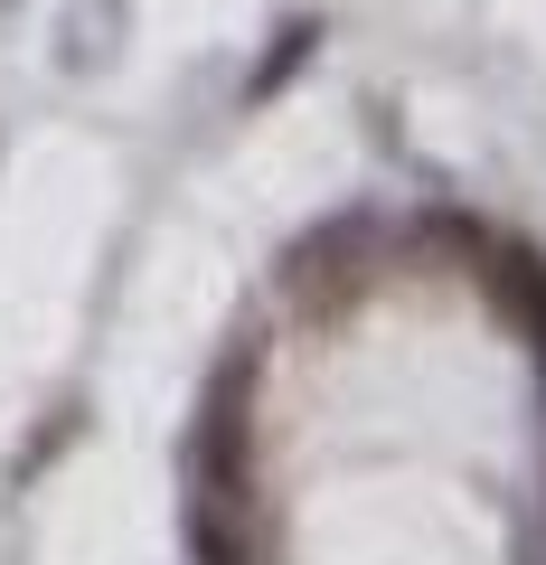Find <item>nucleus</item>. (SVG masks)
Instances as JSON below:
<instances>
[{"label": "nucleus", "mask_w": 546, "mask_h": 565, "mask_svg": "<svg viewBox=\"0 0 546 565\" xmlns=\"http://www.w3.org/2000/svg\"><path fill=\"white\" fill-rule=\"evenodd\" d=\"M481 292L527 330V340L546 330V255H537L527 236H490V245H481Z\"/></svg>", "instance_id": "1"}, {"label": "nucleus", "mask_w": 546, "mask_h": 565, "mask_svg": "<svg viewBox=\"0 0 546 565\" xmlns=\"http://www.w3.org/2000/svg\"><path fill=\"white\" fill-rule=\"evenodd\" d=\"M311 47H321V20H292V29H283V47H274V57L255 66V85H245V104H264L274 85H292V76H302V57H311Z\"/></svg>", "instance_id": "2"}]
</instances>
